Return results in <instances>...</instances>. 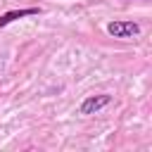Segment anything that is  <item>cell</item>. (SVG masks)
Masks as SVG:
<instances>
[{
    "instance_id": "cell-1",
    "label": "cell",
    "mask_w": 152,
    "mask_h": 152,
    "mask_svg": "<svg viewBox=\"0 0 152 152\" xmlns=\"http://www.w3.org/2000/svg\"><path fill=\"white\" fill-rule=\"evenodd\" d=\"M107 33L114 36V38H133V36L140 33V26L135 21H109Z\"/></svg>"
},
{
    "instance_id": "cell-2",
    "label": "cell",
    "mask_w": 152,
    "mask_h": 152,
    "mask_svg": "<svg viewBox=\"0 0 152 152\" xmlns=\"http://www.w3.org/2000/svg\"><path fill=\"white\" fill-rule=\"evenodd\" d=\"M109 95H90V97H86L83 102H81V114H95V112H100L102 107H107L109 104Z\"/></svg>"
},
{
    "instance_id": "cell-3",
    "label": "cell",
    "mask_w": 152,
    "mask_h": 152,
    "mask_svg": "<svg viewBox=\"0 0 152 152\" xmlns=\"http://www.w3.org/2000/svg\"><path fill=\"white\" fill-rule=\"evenodd\" d=\"M33 14H40V10H38V7H28V10H12V12H5V14H0V26H7V24H12V21L21 19V17H33Z\"/></svg>"
}]
</instances>
